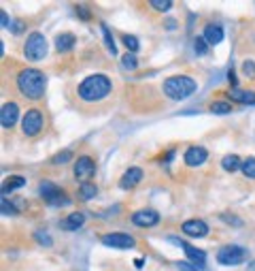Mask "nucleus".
<instances>
[{
	"instance_id": "obj_1",
	"label": "nucleus",
	"mask_w": 255,
	"mask_h": 271,
	"mask_svg": "<svg viewBox=\"0 0 255 271\" xmlns=\"http://www.w3.org/2000/svg\"><path fill=\"white\" fill-rule=\"evenodd\" d=\"M113 94V79L104 73H94L85 77L77 88V98L88 105H98Z\"/></svg>"
},
{
	"instance_id": "obj_2",
	"label": "nucleus",
	"mask_w": 255,
	"mask_h": 271,
	"mask_svg": "<svg viewBox=\"0 0 255 271\" xmlns=\"http://www.w3.org/2000/svg\"><path fill=\"white\" fill-rule=\"evenodd\" d=\"M15 86H17V92L21 94L26 101H43L45 92H47V75L39 68H21L19 73L15 75Z\"/></svg>"
},
{
	"instance_id": "obj_3",
	"label": "nucleus",
	"mask_w": 255,
	"mask_h": 271,
	"mask_svg": "<svg viewBox=\"0 0 255 271\" xmlns=\"http://www.w3.org/2000/svg\"><path fill=\"white\" fill-rule=\"evenodd\" d=\"M162 90H164V96L170 101H185L198 90V84L189 75H173L164 81Z\"/></svg>"
},
{
	"instance_id": "obj_4",
	"label": "nucleus",
	"mask_w": 255,
	"mask_h": 271,
	"mask_svg": "<svg viewBox=\"0 0 255 271\" xmlns=\"http://www.w3.org/2000/svg\"><path fill=\"white\" fill-rule=\"evenodd\" d=\"M39 192L43 196V201L49 205V207H68L72 201H70V196L62 190L60 186H55L53 182L49 180H43L41 186H39Z\"/></svg>"
},
{
	"instance_id": "obj_5",
	"label": "nucleus",
	"mask_w": 255,
	"mask_h": 271,
	"mask_svg": "<svg viewBox=\"0 0 255 271\" xmlns=\"http://www.w3.org/2000/svg\"><path fill=\"white\" fill-rule=\"evenodd\" d=\"M45 128V113L41 109H28L21 115V133L28 139H36Z\"/></svg>"
},
{
	"instance_id": "obj_6",
	"label": "nucleus",
	"mask_w": 255,
	"mask_h": 271,
	"mask_svg": "<svg viewBox=\"0 0 255 271\" xmlns=\"http://www.w3.org/2000/svg\"><path fill=\"white\" fill-rule=\"evenodd\" d=\"M47 39L43 37L41 32H30V37L23 43V56L30 62H39L47 56Z\"/></svg>"
},
{
	"instance_id": "obj_7",
	"label": "nucleus",
	"mask_w": 255,
	"mask_h": 271,
	"mask_svg": "<svg viewBox=\"0 0 255 271\" xmlns=\"http://www.w3.org/2000/svg\"><path fill=\"white\" fill-rule=\"evenodd\" d=\"M245 258H247V250L236 243L221 245L219 252H217V263L223 267H236L240 263H245Z\"/></svg>"
},
{
	"instance_id": "obj_8",
	"label": "nucleus",
	"mask_w": 255,
	"mask_h": 271,
	"mask_svg": "<svg viewBox=\"0 0 255 271\" xmlns=\"http://www.w3.org/2000/svg\"><path fill=\"white\" fill-rule=\"evenodd\" d=\"M100 241L108 248H115V250H132L136 245V239L128 233H104L100 235Z\"/></svg>"
},
{
	"instance_id": "obj_9",
	"label": "nucleus",
	"mask_w": 255,
	"mask_h": 271,
	"mask_svg": "<svg viewBox=\"0 0 255 271\" xmlns=\"http://www.w3.org/2000/svg\"><path fill=\"white\" fill-rule=\"evenodd\" d=\"M72 175H75V180H79L81 184L83 182H92V178L96 175V160L88 154H83L77 158L75 167H72Z\"/></svg>"
},
{
	"instance_id": "obj_10",
	"label": "nucleus",
	"mask_w": 255,
	"mask_h": 271,
	"mask_svg": "<svg viewBox=\"0 0 255 271\" xmlns=\"http://www.w3.org/2000/svg\"><path fill=\"white\" fill-rule=\"evenodd\" d=\"M160 220H162L160 211L149 209V207L138 209V211H134V214L130 216V222H132L134 227H138V229H151V227H157V225H160Z\"/></svg>"
},
{
	"instance_id": "obj_11",
	"label": "nucleus",
	"mask_w": 255,
	"mask_h": 271,
	"mask_svg": "<svg viewBox=\"0 0 255 271\" xmlns=\"http://www.w3.org/2000/svg\"><path fill=\"white\" fill-rule=\"evenodd\" d=\"M181 231H183V235H187V237L202 239V237L209 235V225H206L202 218H189L181 225Z\"/></svg>"
},
{
	"instance_id": "obj_12",
	"label": "nucleus",
	"mask_w": 255,
	"mask_h": 271,
	"mask_svg": "<svg viewBox=\"0 0 255 271\" xmlns=\"http://www.w3.org/2000/svg\"><path fill=\"white\" fill-rule=\"evenodd\" d=\"M19 117H21V113H19L17 103L9 101V103H5L3 107H0V124H3L5 131H11V128L17 124Z\"/></svg>"
},
{
	"instance_id": "obj_13",
	"label": "nucleus",
	"mask_w": 255,
	"mask_h": 271,
	"mask_svg": "<svg viewBox=\"0 0 255 271\" xmlns=\"http://www.w3.org/2000/svg\"><path fill=\"white\" fill-rule=\"evenodd\" d=\"M145 178V171L140 167H128L124 171V175L119 178V188L121 190H134V188L143 182Z\"/></svg>"
},
{
	"instance_id": "obj_14",
	"label": "nucleus",
	"mask_w": 255,
	"mask_h": 271,
	"mask_svg": "<svg viewBox=\"0 0 255 271\" xmlns=\"http://www.w3.org/2000/svg\"><path fill=\"white\" fill-rule=\"evenodd\" d=\"M168 241H170V243H175V245H179V248H183L185 254H187V258H189V261H191L193 265H196V267H202V265L206 263V254H204L202 250H198V248H193V245H189L187 241L177 239V237H168Z\"/></svg>"
},
{
	"instance_id": "obj_15",
	"label": "nucleus",
	"mask_w": 255,
	"mask_h": 271,
	"mask_svg": "<svg viewBox=\"0 0 255 271\" xmlns=\"http://www.w3.org/2000/svg\"><path fill=\"white\" fill-rule=\"evenodd\" d=\"M206 158H209V150L202 145H189L183 154V160L187 167H200V164L206 162Z\"/></svg>"
},
{
	"instance_id": "obj_16",
	"label": "nucleus",
	"mask_w": 255,
	"mask_h": 271,
	"mask_svg": "<svg viewBox=\"0 0 255 271\" xmlns=\"http://www.w3.org/2000/svg\"><path fill=\"white\" fill-rule=\"evenodd\" d=\"M53 45H55L58 54H68L77 47V37L72 32H60L55 37V41H53Z\"/></svg>"
},
{
	"instance_id": "obj_17",
	"label": "nucleus",
	"mask_w": 255,
	"mask_h": 271,
	"mask_svg": "<svg viewBox=\"0 0 255 271\" xmlns=\"http://www.w3.org/2000/svg\"><path fill=\"white\" fill-rule=\"evenodd\" d=\"M83 225H85V214H83V211H72V214H68L66 218H62L58 222V227L62 231H79Z\"/></svg>"
},
{
	"instance_id": "obj_18",
	"label": "nucleus",
	"mask_w": 255,
	"mask_h": 271,
	"mask_svg": "<svg viewBox=\"0 0 255 271\" xmlns=\"http://www.w3.org/2000/svg\"><path fill=\"white\" fill-rule=\"evenodd\" d=\"M202 37H204L206 43H209V45L213 47V45H219V43L223 41L225 32H223L221 26H217V23H206V26H204V32H202Z\"/></svg>"
},
{
	"instance_id": "obj_19",
	"label": "nucleus",
	"mask_w": 255,
	"mask_h": 271,
	"mask_svg": "<svg viewBox=\"0 0 255 271\" xmlns=\"http://www.w3.org/2000/svg\"><path fill=\"white\" fill-rule=\"evenodd\" d=\"M21 186H26V178H23V175H9V178L3 182V196L11 194Z\"/></svg>"
},
{
	"instance_id": "obj_20",
	"label": "nucleus",
	"mask_w": 255,
	"mask_h": 271,
	"mask_svg": "<svg viewBox=\"0 0 255 271\" xmlns=\"http://www.w3.org/2000/svg\"><path fill=\"white\" fill-rule=\"evenodd\" d=\"M96 194H98V186H96L94 182H83L79 186V190H77V199H79V201H92Z\"/></svg>"
},
{
	"instance_id": "obj_21",
	"label": "nucleus",
	"mask_w": 255,
	"mask_h": 271,
	"mask_svg": "<svg viewBox=\"0 0 255 271\" xmlns=\"http://www.w3.org/2000/svg\"><path fill=\"white\" fill-rule=\"evenodd\" d=\"M230 98H234L236 103H242V105H255V92H245V90H230Z\"/></svg>"
},
{
	"instance_id": "obj_22",
	"label": "nucleus",
	"mask_w": 255,
	"mask_h": 271,
	"mask_svg": "<svg viewBox=\"0 0 255 271\" xmlns=\"http://www.w3.org/2000/svg\"><path fill=\"white\" fill-rule=\"evenodd\" d=\"M221 167H223V171H228V173H236V171H240V167H242V160H240L236 154H225V156L221 158Z\"/></svg>"
},
{
	"instance_id": "obj_23",
	"label": "nucleus",
	"mask_w": 255,
	"mask_h": 271,
	"mask_svg": "<svg viewBox=\"0 0 255 271\" xmlns=\"http://www.w3.org/2000/svg\"><path fill=\"white\" fill-rule=\"evenodd\" d=\"M209 111L213 115H228V113H232V105L225 103V101H215V103H211Z\"/></svg>"
},
{
	"instance_id": "obj_24",
	"label": "nucleus",
	"mask_w": 255,
	"mask_h": 271,
	"mask_svg": "<svg viewBox=\"0 0 255 271\" xmlns=\"http://www.w3.org/2000/svg\"><path fill=\"white\" fill-rule=\"evenodd\" d=\"M100 28H102V37H104V45H106L108 54H111V56H117V47H115V41H113V34H111V30H108V26H106L104 21L100 23Z\"/></svg>"
},
{
	"instance_id": "obj_25",
	"label": "nucleus",
	"mask_w": 255,
	"mask_h": 271,
	"mask_svg": "<svg viewBox=\"0 0 255 271\" xmlns=\"http://www.w3.org/2000/svg\"><path fill=\"white\" fill-rule=\"evenodd\" d=\"M121 43H124L126 50H128L130 54H134V56H136V52L140 50V41L134 37V34H121Z\"/></svg>"
},
{
	"instance_id": "obj_26",
	"label": "nucleus",
	"mask_w": 255,
	"mask_h": 271,
	"mask_svg": "<svg viewBox=\"0 0 255 271\" xmlns=\"http://www.w3.org/2000/svg\"><path fill=\"white\" fill-rule=\"evenodd\" d=\"M15 201H17V199H15ZM15 201H9L7 196H3V201H0L3 216H17V214H19V207L15 205Z\"/></svg>"
},
{
	"instance_id": "obj_27",
	"label": "nucleus",
	"mask_w": 255,
	"mask_h": 271,
	"mask_svg": "<svg viewBox=\"0 0 255 271\" xmlns=\"http://www.w3.org/2000/svg\"><path fill=\"white\" fill-rule=\"evenodd\" d=\"M242 175L249 180H255V156H247L245 160H242V167H240Z\"/></svg>"
},
{
	"instance_id": "obj_28",
	"label": "nucleus",
	"mask_w": 255,
	"mask_h": 271,
	"mask_svg": "<svg viewBox=\"0 0 255 271\" xmlns=\"http://www.w3.org/2000/svg\"><path fill=\"white\" fill-rule=\"evenodd\" d=\"M121 66H124L126 70H136V68H138L136 56H134V54H130V52H126L124 56H121Z\"/></svg>"
},
{
	"instance_id": "obj_29",
	"label": "nucleus",
	"mask_w": 255,
	"mask_h": 271,
	"mask_svg": "<svg viewBox=\"0 0 255 271\" xmlns=\"http://www.w3.org/2000/svg\"><path fill=\"white\" fill-rule=\"evenodd\" d=\"M209 43H206L204 41V37H196V39H193V54H196V56H206V54H209Z\"/></svg>"
},
{
	"instance_id": "obj_30",
	"label": "nucleus",
	"mask_w": 255,
	"mask_h": 271,
	"mask_svg": "<svg viewBox=\"0 0 255 271\" xmlns=\"http://www.w3.org/2000/svg\"><path fill=\"white\" fill-rule=\"evenodd\" d=\"M34 241L45 245V248H51V245H53V239L49 237V233H47V231H34Z\"/></svg>"
},
{
	"instance_id": "obj_31",
	"label": "nucleus",
	"mask_w": 255,
	"mask_h": 271,
	"mask_svg": "<svg viewBox=\"0 0 255 271\" xmlns=\"http://www.w3.org/2000/svg\"><path fill=\"white\" fill-rule=\"evenodd\" d=\"M72 160V152L70 150H64V152H60V154H55L51 158V164H66Z\"/></svg>"
},
{
	"instance_id": "obj_32",
	"label": "nucleus",
	"mask_w": 255,
	"mask_h": 271,
	"mask_svg": "<svg viewBox=\"0 0 255 271\" xmlns=\"http://www.w3.org/2000/svg\"><path fill=\"white\" fill-rule=\"evenodd\" d=\"M149 5L155 11H170V9H173V0H151Z\"/></svg>"
},
{
	"instance_id": "obj_33",
	"label": "nucleus",
	"mask_w": 255,
	"mask_h": 271,
	"mask_svg": "<svg viewBox=\"0 0 255 271\" xmlns=\"http://www.w3.org/2000/svg\"><path fill=\"white\" fill-rule=\"evenodd\" d=\"M75 13H77V17L83 19V21H90V19H92V11H90V7H85V5H77V7H75Z\"/></svg>"
},
{
	"instance_id": "obj_34",
	"label": "nucleus",
	"mask_w": 255,
	"mask_h": 271,
	"mask_svg": "<svg viewBox=\"0 0 255 271\" xmlns=\"http://www.w3.org/2000/svg\"><path fill=\"white\" fill-rule=\"evenodd\" d=\"M242 75H245L247 79H255V62L253 60L242 62Z\"/></svg>"
},
{
	"instance_id": "obj_35",
	"label": "nucleus",
	"mask_w": 255,
	"mask_h": 271,
	"mask_svg": "<svg viewBox=\"0 0 255 271\" xmlns=\"http://www.w3.org/2000/svg\"><path fill=\"white\" fill-rule=\"evenodd\" d=\"M221 220H223V222H228V225L242 227V220H238V218H236V216H232V214H221Z\"/></svg>"
},
{
	"instance_id": "obj_36",
	"label": "nucleus",
	"mask_w": 255,
	"mask_h": 271,
	"mask_svg": "<svg viewBox=\"0 0 255 271\" xmlns=\"http://www.w3.org/2000/svg\"><path fill=\"white\" fill-rule=\"evenodd\" d=\"M23 30H26V21H23V19H17L13 26H11V32H13V34H21Z\"/></svg>"
},
{
	"instance_id": "obj_37",
	"label": "nucleus",
	"mask_w": 255,
	"mask_h": 271,
	"mask_svg": "<svg viewBox=\"0 0 255 271\" xmlns=\"http://www.w3.org/2000/svg\"><path fill=\"white\" fill-rule=\"evenodd\" d=\"M177 269H179V271H198V269H196V265H191V263H185V261L177 263Z\"/></svg>"
},
{
	"instance_id": "obj_38",
	"label": "nucleus",
	"mask_w": 255,
	"mask_h": 271,
	"mask_svg": "<svg viewBox=\"0 0 255 271\" xmlns=\"http://www.w3.org/2000/svg\"><path fill=\"white\" fill-rule=\"evenodd\" d=\"M228 81H230V86H232V90H234V88H238V81H236V73H234L232 68L228 70Z\"/></svg>"
},
{
	"instance_id": "obj_39",
	"label": "nucleus",
	"mask_w": 255,
	"mask_h": 271,
	"mask_svg": "<svg viewBox=\"0 0 255 271\" xmlns=\"http://www.w3.org/2000/svg\"><path fill=\"white\" fill-rule=\"evenodd\" d=\"M0 19H3V28H9V17L5 11H0Z\"/></svg>"
},
{
	"instance_id": "obj_40",
	"label": "nucleus",
	"mask_w": 255,
	"mask_h": 271,
	"mask_svg": "<svg viewBox=\"0 0 255 271\" xmlns=\"http://www.w3.org/2000/svg\"><path fill=\"white\" fill-rule=\"evenodd\" d=\"M166 28H170V30H175V28H177V21H173V19H168V21H166Z\"/></svg>"
},
{
	"instance_id": "obj_41",
	"label": "nucleus",
	"mask_w": 255,
	"mask_h": 271,
	"mask_svg": "<svg viewBox=\"0 0 255 271\" xmlns=\"http://www.w3.org/2000/svg\"><path fill=\"white\" fill-rule=\"evenodd\" d=\"M173 156H175V150H170V152H168V154H166V158H164V162H168V160H170V158H173Z\"/></svg>"
},
{
	"instance_id": "obj_42",
	"label": "nucleus",
	"mask_w": 255,
	"mask_h": 271,
	"mask_svg": "<svg viewBox=\"0 0 255 271\" xmlns=\"http://www.w3.org/2000/svg\"><path fill=\"white\" fill-rule=\"evenodd\" d=\"M134 265H136V267H143V265H145V261H143V258H136V263H134Z\"/></svg>"
},
{
	"instance_id": "obj_43",
	"label": "nucleus",
	"mask_w": 255,
	"mask_h": 271,
	"mask_svg": "<svg viewBox=\"0 0 255 271\" xmlns=\"http://www.w3.org/2000/svg\"><path fill=\"white\" fill-rule=\"evenodd\" d=\"M247 269H249V271H255V261H251V263H249V267H247Z\"/></svg>"
}]
</instances>
